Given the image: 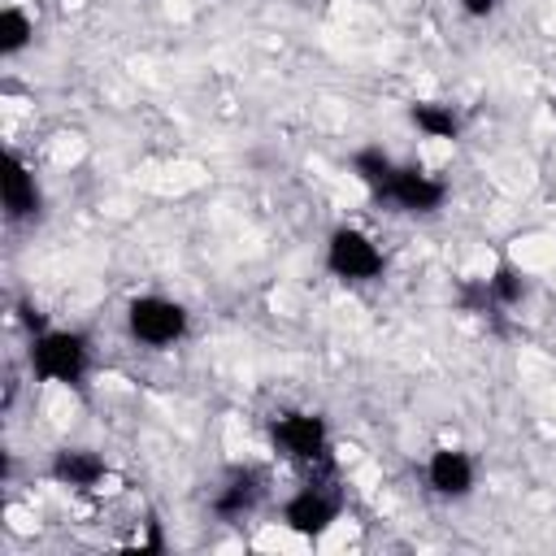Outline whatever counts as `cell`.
Segmentation results:
<instances>
[{
  "label": "cell",
  "instance_id": "9",
  "mask_svg": "<svg viewBox=\"0 0 556 556\" xmlns=\"http://www.w3.org/2000/svg\"><path fill=\"white\" fill-rule=\"evenodd\" d=\"M4 208L9 217H30L39 208V191H35V178L26 174L22 161H9V174H4Z\"/></svg>",
  "mask_w": 556,
  "mask_h": 556
},
{
  "label": "cell",
  "instance_id": "7",
  "mask_svg": "<svg viewBox=\"0 0 556 556\" xmlns=\"http://www.w3.org/2000/svg\"><path fill=\"white\" fill-rule=\"evenodd\" d=\"M426 478H430V486H434L439 495H465V491L473 486V465H469V456H465V452L439 447V452L430 456Z\"/></svg>",
  "mask_w": 556,
  "mask_h": 556
},
{
  "label": "cell",
  "instance_id": "15",
  "mask_svg": "<svg viewBox=\"0 0 556 556\" xmlns=\"http://www.w3.org/2000/svg\"><path fill=\"white\" fill-rule=\"evenodd\" d=\"M460 9H465L469 17H486V13L495 9V0H460Z\"/></svg>",
  "mask_w": 556,
  "mask_h": 556
},
{
  "label": "cell",
  "instance_id": "4",
  "mask_svg": "<svg viewBox=\"0 0 556 556\" xmlns=\"http://www.w3.org/2000/svg\"><path fill=\"white\" fill-rule=\"evenodd\" d=\"M274 443L295 460H321L326 456V426L313 413H287L274 421Z\"/></svg>",
  "mask_w": 556,
  "mask_h": 556
},
{
  "label": "cell",
  "instance_id": "2",
  "mask_svg": "<svg viewBox=\"0 0 556 556\" xmlns=\"http://www.w3.org/2000/svg\"><path fill=\"white\" fill-rule=\"evenodd\" d=\"M126 321H130V334L143 339V343H152V348H165V343L182 339V330H187V313H182V304L161 300V295H143V300H135L130 313H126Z\"/></svg>",
  "mask_w": 556,
  "mask_h": 556
},
{
  "label": "cell",
  "instance_id": "13",
  "mask_svg": "<svg viewBox=\"0 0 556 556\" xmlns=\"http://www.w3.org/2000/svg\"><path fill=\"white\" fill-rule=\"evenodd\" d=\"M30 43V17L22 9L0 13V52H22Z\"/></svg>",
  "mask_w": 556,
  "mask_h": 556
},
{
  "label": "cell",
  "instance_id": "3",
  "mask_svg": "<svg viewBox=\"0 0 556 556\" xmlns=\"http://www.w3.org/2000/svg\"><path fill=\"white\" fill-rule=\"evenodd\" d=\"M326 265H330L339 278L365 282V278L382 274V252H378L361 230H334V235H330V248H326Z\"/></svg>",
  "mask_w": 556,
  "mask_h": 556
},
{
  "label": "cell",
  "instance_id": "10",
  "mask_svg": "<svg viewBox=\"0 0 556 556\" xmlns=\"http://www.w3.org/2000/svg\"><path fill=\"white\" fill-rule=\"evenodd\" d=\"M256 495H261L256 473H235V478L213 495V513H217V517H239V513H248V508L256 504Z\"/></svg>",
  "mask_w": 556,
  "mask_h": 556
},
{
  "label": "cell",
  "instance_id": "6",
  "mask_svg": "<svg viewBox=\"0 0 556 556\" xmlns=\"http://www.w3.org/2000/svg\"><path fill=\"white\" fill-rule=\"evenodd\" d=\"M334 513H339V504H334V495H326L321 486H308V491H300L291 504H287V526L295 530V534H321L330 521H334Z\"/></svg>",
  "mask_w": 556,
  "mask_h": 556
},
{
  "label": "cell",
  "instance_id": "5",
  "mask_svg": "<svg viewBox=\"0 0 556 556\" xmlns=\"http://www.w3.org/2000/svg\"><path fill=\"white\" fill-rule=\"evenodd\" d=\"M382 200H391V204H400L408 213H434L443 204V182L430 178V174H421L417 165H395L391 187H387Z\"/></svg>",
  "mask_w": 556,
  "mask_h": 556
},
{
  "label": "cell",
  "instance_id": "14",
  "mask_svg": "<svg viewBox=\"0 0 556 556\" xmlns=\"http://www.w3.org/2000/svg\"><path fill=\"white\" fill-rule=\"evenodd\" d=\"M486 287H491V300H500V304H517L521 291H526V282H521V274L513 265H500L495 278H486Z\"/></svg>",
  "mask_w": 556,
  "mask_h": 556
},
{
  "label": "cell",
  "instance_id": "12",
  "mask_svg": "<svg viewBox=\"0 0 556 556\" xmlns=\"http://www.w3.org/2000/svg\"><path fill=\"white\" fill-rule=\"evenodd\" d=\"M413 122L430 139H456V130H460V122H456V113L447 104H413Z\"/></svg>",
  "mask_w": 556,
  "mask_h": 556
},
{
  "label": "cell",
  "instance_id": "8",
  "mask_svg": "<svg viewBox=\"0 0 556 556\" xmlns=\"http://www.w3.org/2000/svg\"><path fill=\"white\" fill-rule=\"evenodd\" d=\"M52 478L65 482V486L87 491V486H96V482L104 478V460H100L96 452H87V447H65V452H56V460H52Z\"/></svg>",
  "mask_w": 556,
  "mask_h": 556
},
{
  "label": "cell",
  "instance_id": "11",
  "mask_svg": "<svg viewBox=\"0 0 556 556\" xmlns=\"http://www.w3.org/2000/svg\"><path fill=\"white\" fill-rule=\"evenodd\" d=\"M352 169H356V178L382 200L387 195V187H391V174H395V165H391V156H382L378 148H365V152H356V161H352Z\"/></svg>",
  "mask_w": 556,
  "mask_h": 556
},
{
  "label": "cell",
  "instance_id": "1",
  "mask_svg": "<svg viewBox=\"0 0 556 556\" xmlns=\"http://www.w3.org/2000/svg\"><path fill=\"white\" fill-rule=\"evenodd\" d=\"M30 361H35V374L48 382H78L87 374V343L70 330H48L35 339Z\"/></svg>",
  "mask_w": 556,
  "mask_h": 556
}]
</instances>
